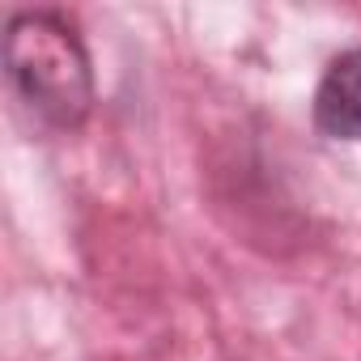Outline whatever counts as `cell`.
Returning a JSON list of instances; mask_svg holds the SVG:
<instances>
[{
    "label": "cell",
    "mask_w": 361,
    "mask_h": 361,
    "mask_svg": "<svg viewBox=\"0 0 361 361\" xmlns=\"http://www.w3.org/2000/svg\"><path fill=\"white\" fill-rule=\"evenodd\" d=\"M13 90L56 128H77L94 106V68L77 30L60 13H18L5 30Z\"/></svg>",
    "instance_id": "obj_1"
},
{
    "label": "cell",
    "mask_w": 361,
    "mask_h": 361,
    "mask_svg": "<svg viewBox=\"0 0 361 361\" xmlns=\"http://www.w3.org/2000/svg\"><path fill=\"white\" fill-rule=\"evenodd\" d=\"M314 123L336 140H361V47L327 64L314 90Z\"/></svg>",
    "instance_id": "obj_2"
}]
</instances>
